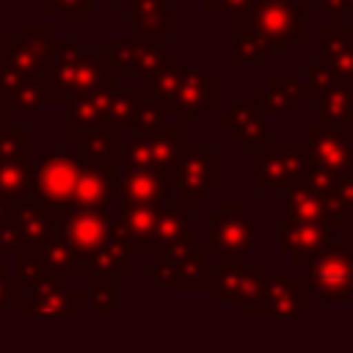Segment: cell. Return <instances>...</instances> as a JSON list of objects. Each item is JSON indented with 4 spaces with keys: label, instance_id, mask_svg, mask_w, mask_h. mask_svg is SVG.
Instances as JSON below:
<instances>
[{
    "label": "cell",
    "instance_id": "cell-1",
    "mask_svg": "<svg viewBox=\"0 0 353 353\" xmlns=\"http://www.w3.org/2000/svg\"><path fill=\"white\" fill-rule=\"evenodd\" d=\"M119 77L108 69L102 52H85L77 41L58 39L50 63L41 72V83L50 102H72L88 91H97Z\"/></svg>",
    "mask_w": 353,
    "mask_h": 353
},
{
    "label": "cell",
    "instance_id": "cell-2",
    "mask_svg": "<svg viewBox=\"0 0 353 353\" xmlns=\"http://www.w3.org/2000/svg\"><path fill=\"white\" fill-rule=\"evenodd\" d=\"M306 0H251L243 17L229 19V28L256 39L270 55L292 52L306 39Z\"/></svg>",
    "mask_w": 353,
    "mask_h": 353
},
{
    "label": "cell",
    "instance_id": "cell-3",
    "mask_svg": "<svg viewBox=\"0 0 353 353\" xmlns=\"http://www.w3.org/2000/svg\"><path fill=\"white\" fill-rule=\"evenodd\" d=\"M55 232L72 248L77 259L74 279H88L94 259L119 232L116 221L108 215V207H77L63 204L55 210Z\"/></svg>",
    "mask_w": 353,
    "mask_h": 353
},
{
    "label": "cell",
    "instance_id": "cell-4",
    "mask_svg": "<svg viewBox=\"0 0 353 353\" xmlns=\"http://www.w3.org/2000/svg\"><path fill=\"white\" fill-rule=\"evenodd\" d=\"M143 276L163 290H212V265L204 240H190L171 251H154V262L143 268Z\"/></svg>",
    "mask_w": 353,
    "mask_h": 353
},
{
    "label": "cell",
    "instance_id": "cell-5",
    "mask_svg": "<svg viewBox=\"0 0 353 353\" xmlns=\"http://www.w3.org/2000/svg\"><path fill=\"white\" fill-rule=\"evenodd\" d=\"M58 36L50 25H22L14 39L0 47V85H11L28 77H41L44 66L55 52Z\"/></svg>",
    "mask_w": 353,
    "mask_h": 353
},
{
    "label": "cell",
    "instance_id": "cell-6",
    "mask_svg": "<svg viewBox=\"0 0 353 353\" xmlns=\"http://www.w3.org/2000/svg\"><path fill=\"white\" fill-rule=\"evenodd\" d=\"M306 287L331 303H353V248L336 234L306 262Z\"/></svg>",
    "mask_w": 353,
    "mask_h": 353
},
{
    "label": "cell",
    "instance_id": "cell-7",
    "mask_svg": "<svg viewBox=\"0 0 353 353\" xmlns=\"http://www.w3.org/2000/svg\"><path fill=\"white\" fill-rule=\"evenodd\" d=\"M204 248L215 259H245L256 248V223L243 201H218L204 215Z\"/></svg>",
    "mask_w": 353,
    "mask_h": 353
},
{
    "label": "cell",
    "instance_id": "cell-8",
    "mask_svg": "<svg viewBox=\"0 0 353 353\" xmlns=\"http://www.w3.org/2000/svg\"><path fill=\"white\" fill-rule=\"evenodd\" d=\"M309 165L312 157L301 138H268L254 152V188L287 190L306 176Z\"/></svg>",
    "mask_w": 353,
    "mask_h": 353
},
{
    "label": "cell",
    "instance_id": "cell-9",
    "mask_svg": "<svg viewBox=\"0 0 353 353\" xmlns=\"http://www.w3.org/2000/svg\"><path fill=\"white\" fill-rule=\"evenodd\" d=\"M171 190L193 204L207 201L218 190V154L207 146L204 138H185L176 163L168 171Z\"/></svg>",
    "mask_w": 353,
    "mask_h": 353
},
{
    "label": "cell",
    "instance_id": "cell-10",
    "mask_svg": "<svg viewBox=\"0 0 353 353\" xmlns=\"http://www.w3.org/2000/svg\"><path fill=\"white\" fill-rule=\"evenodd\" d=\"M17 314L19 317H41V314H55V317H77L83 312L80 303V290L69 287V279L55 276L50 270H41L17 298Z\"/></svg>",
    "mask_w": 353,
    "mask_h": 353
},
{
    "label": "cell",
    "instance_id": "cell-11",
    "mask_svg": "<svg viewBox=\"0 0 353 353\" xmlns=\"http://www.w3.org/2000/svg\"><path fill=\"white\" fill-rule=\"evenodd\" d=\"M168 50V39H143V36H130V39H108L102 44V58L108 69L121 80H146L160 58Z\"/></svg>",
    "mask_w": 353,
    "mask_h": 353
},
{
    "label": "cell",
    "instance_id": "cell-12",
    "mask_svg": "<svg viewBox=\"0 0 353 353\" xmlns=\"http://www.w3.org/2000/svg\"><path fill=\"white\" fill-rule=\"evenodd\" d=\"M77 165H80V157L72 152H47L33 165L30 199L41 201L52 212L58 207L69 204L72 190H74V179H77Z\"/></svg>",
    "mask_w": 353,
    "mask_h": 353
},
{
    "label": "cell",
    "instance_id": "cell-13",
    "mask_svg": "<svg viewBox=\"0 0 353 353\" xmlns=\"http://www.w3.org/2000/svg\"><path fill=\"white\" fill-rule=\"evenodd\" d=\"M199 113H218V77L201 66H182L176 94L171 102V116H176L182 130H190Z\"/></svg>",
    "mask_w": 353,
    "mask_h": 353
},
{
    "label": "cell",
    "instance_id": "cell-14",
    "mask_svg": "<svg viewBox=\"0 0 353 353\" xmlns=\"http://www.w3.org/2000/svg\"><path fill=\"white\" fill-rule=\"evenodd\" d=\"M171 176L165 168L119 157L116 160V199L132 204H160L171 196Z\"/></svg>",
    "mask_w": 353,
    "mask_h": 353
},
{
    "label": "cell",
    "instance_id": "cell-15",
    "mask_svg": "<svg viewBox=\"0 0 353 353\" xmlns=\"http://www.w3.org/2000/svg\"><path fill=\"white\" fill-rule=\"evenodd\" d=\"M268 273L270 270L265 265H245L243 259H218L212 265V292L221 303L245 306L262 295Z\"/></svg>",
    "mask_w": 353,
    "mask_h": 353
},
{
    "label": "cell",
    "instance_id": "cell-16",
    "mask_svg": "<svg viewBox=\"0 0 353 353\" xmlns=\"http://www.w3.org/2000/svg\"><path fill=\"white\" fill-rule=\"evenodd\" d=\"M306 279L270 276L265 279L262 295L243 306V314L256 317H303L306 314Z\"/></svg>",
    "mask_w": 353,
    "mask_h": 353
},
{
    "label": "cell",
    "instance_id": "cell-17",
    "mask_svg": "<svg viewBox=\"0 0 353 353\" xmlns=\"http://www.w3.org/2000/svg\"><path fill=\"white\" fill-rule=\"evenodd\" d=\"M339 234V226L325 221H301L290 212L279 218V251L292 259V265H303L317 248H323L331 237Z\"/></svg>",
    "mask_w": 353,
    "mask_h": 353
},
{
    "label": "cell",
    "instance_id": "cell-18",
    "mask_svg": "<svg viewBox=\"0 0 353 353\" xmlns=\"http://www.w3.org/2000/svg\"><path fill=\"white\" fill-rule=\"evenodd\" d=\"M193 201L176 196L154 204V221H152V237L149 251H171L176 245H185L193 240Z\"/></svg>",
    "mask_w": 353,
    "mask_h": 353
},
{
    "label": "cell",
    "instance_id": "cell-19",
    "mask_svg": "<svg viewBox=\"0 0 353 353\" xmlns=\"http://www.w3.org/2000/svg\"><path fill=\"white\" fill-rule=\"evenodd\" d=\"M14 223H17V251L14 254L39 256V251L58 234L55 212L30 196L14 204Z\"/></svg>",
    "mask_w": 353,
    "mask_h": 353
},
{
    "label": "cell",
    "instance_id": "cell-20",
    "mask_svg": "<svg viewBox=\"0 0 353 353\" xmlns=\"http://www.w3.org/2000/svg\"><path fill=\"white\" fill-rule=\"evenodd\" d=\"M215 121L223 132H229L232 141H237L243 146V152L254 154L268 138H270V124H268V116L251 102L240 99L234 105H229L226 110H218L215 113Z\"/></svg>",
    "mask_w": 353,
    "mask_h": 353
},
{
    "label": "cell",
    "instance_id": "cell-21",
    "mask_svg": "<svg viewBox=\"0 0 353 353\" xmlns=\"http://www.w3.org/2000/svg\"><path fill=\"white\" fill-rule=\"evenodd\" d=\"M182 127H160L154 132H146V135H124V143H121V154L119 157H130V160H141V163H152V165H160L165 171H171V165L176 163L179 157V149H182Z\"/></svg>",
    "mask_w": 353,
    "mask_h": 353
},
{
    "label": "cell",
    "instance_id": "cell-22",
    "mask_svg": "<svg viewBox=\"0 0 353 353\" xmlns=\"http://www.w3.org/2000/svg\"><path fill=\"white\" fill-rule=\"evenodd\" d=\"M80 157V154H77ZM116 201V163H99L80 157L72 201L77 207H108Z\"/></svg>",
    "mask_w": 353,
    "mask_h": 353
},
{
    "label": "cell",
    "instance_id": "cell-23",
    "mask_svg": "<svg viewBox=\"0 0 353 353\" xmlns=\"http://www.w3.org/2000/svg\"><path fill=\"white\" fill-rule=\"evenodd\" d=\"M116 88H119V80L108 83V85H102L97 91H88V94H83V97H77L72 102H66L69 105V110H66V138L69 141H83L85 135L102 130L105 110H108Z\"/></svg>",
    "mask_w": 353,
    "mask_h": 353
},
{
    "label": "cell",
    "instance_id": "cell-24",
    "mask_svg": "<svg viewBox=\"0 0 353 353\" xmlns=\"http://www.w3.org/2000/svg\"><path fill=\"white\" fill-rule=\"evenodd\" d=\"M314 108H317L320 127H331V130H342L353 135V85L345 77L331 74L323 83L314 99Z\"/></svg>",
    "mask_w": 353,
    "mask_h": 353
},
{
    "label": "cell",
    "instance_id": "cell-25",
    "mask_svg": "<svg viewBox=\"0 0 353 353\" xmlns=\"http://www.w3.org/2000/svg\"><path fill=\"white\" fill-rule=\"evenodd\" d=\"M309 149V157L328 168V171H342L350 160H353V135L342 132V130H331V127H320V124H312L303 130V138H301Z\"/></svg>",
    "mask_w": 353,
    "mask_h": 353
},
{
    "label": "cell",
    "instance_id": "cell-26",
    "mask_svg": "<svg viewBox=\"0 0 353 353\" xmlns=\"http://www.w3.org/2000/svg\"><path fill=\"white\" fill-rule=\"evenodd\" d=\"M281 193H284V212H290L301 221H325V223H334V226L342 223V218L334 207V199L325 190L314 188L312 182L301 179V182L290 185Z\"/></svg>",
    "mask_w": 353,
    "mask_h": 353
},
{
    "label": "cell",
    "instance_id": "cell-27",
    "mask_svg": "<svg viewBox=\"0 0 353 353\" xmlns=\"http://www.w3.org/2000/svg\"><path fill=\"white\" fill-rule=\"evenodd\" d=\"M182 17L171 11V0H130V36L168 39Z\"/></svg>",
    "mask_w": 353,
    "mask_h": 353
},
{
    "label": "cell",
    "instance_id": "cell-28",
    "mask_svg": "<svg viewBox=\"0 0 353 353\" xmlns=\"http://www.w3.org/2000/svg\"><path fill=\"white\" fill-rule=\"evenodd\" d=\"M317 41H320L317 61L325 63L334 74L347 80L353 72V25H347L345 19L325 22L317 28Z\"/></svg>",
    "mask_w": 353,
    "mask_h": 353
},
{
    "label": "cell",
    "instance_id": "cell-29",
    "mask_svg": "<svg viewBox=\"0 0 353 353\" xmlns=\"http://www.w3.org/2000/svg\"><path fill=\"white\" fill-rule=\"evenodd\" d=\"M306 83L298 77H287V74H273L268 77L265 88H259L254 94V105L265 113V116H284L295 108L298 99H303Z\"/></svg>",
    "mask_w": 353,
    "mask_h": 353
},
{
    "label": "cell",
    "instance_id": "cell-30",
    "mask_svg": "<svg viewBox=\"0 0 353 353\" xmlns=\"http://www.w3.org/2000/svg\"><path fill=\"white\" fill-rule=\"evenodd\" d=\"M44 105H50L41 77H28L11 85H0V113L8 116H25V113H41Z\"/></svg>",
    "mask_w": 353,
    "mask_h": 353
},
{
    "label": "cell",
    "instance_id": "cell-31",
    "mask_svg": "<svg viewBox=\"0 0 353 353\" xmlns=\"http://www.w3.org/2000/svg\"><path fill=\"white\" fill-rule=\"evenodd\" d=\"M179 74H182V55H179V50H165V55L160 58L154 72L141 85L146 97H152V99H157L163 105L165 116H171V102H174V94H176Z\"/></svg>",
    "mask_w": 353,
    "mask_h": 353
},
{
    "label": "cell",
    "instance_id": "cell-32",
    "mask_svg": "<svg viewBox=\"0 0 353 353\" xmlns=\"http://www.w3.org/2000/svg\"><path fill=\"white\" fill-rule=\"evenodd\" d=\"M33 185V160L30 152L0 157V199L8 204H17L30 196Z\"/></svg>",
    "mask_w": 353,
    "mask_h": 353
},
{
    "label": "cell",
    "instance_id": "cell-33",
    "mask_svg": "<svg viewBox=\"0 0 353 353\" xmlns=\"http://www.w3.org/2000/svg\"><path fill=\"white\" fill-rule=\"evenodd\" d=\"M152 221H154V204H132V201H121L116 226H119L121 234L130 240L132 254H146V251H149ZM149 254H152V251H149Z\"/></svg>",
    "mask_w": 353,
    "mask_h": 353
},
{
    "label": "cell",
    "instance_id": "cell-34",
    "mask_svg": "<svg viewBox=\"0 0 353 353\" xmlns=\"http://www.w3.org/2000/svg\"><path fill=\"white\" fill-rule=\"evenodd\" d=\"M88 287L80 290V303L97 317H116L119 314V279L116 276H91L85 279Z\"/></svg>",
    "mask_w": 353,
    "mask_h": 353
},
{
    "label": "cell",
    "instance_id": "cell-35",
    "mask_svg": "<svg viewBox=\"0 0 353 353\" xmlns=\"http://www.w3.org/2000/svg\"><path fill=\"white\" fill-rule=\"evenodd\" d=\"M80 143H83L80 157H85V160H99V163H116L119 154H121L124 138H121L119 132H110V130H97V132L85 135Z\"/></svg>",
    "mask_w": 353,
    "mask_h": 353
},
{
    "label": "cell",
    "instance_id": "cell-36",
    "mask_svg": "<svg viewBox=\"0 0 353 353\" xmlns=\"http://www.w3.org/2000/svg\"><path fill=\"white\" fill-rule=\"evenodd\" d=\"M138 99H141V88H130V91L116 88V94H113V99H110V105L105 110L102 130H110V132H119V135L127 132V124L132 119V110H135Z\"/></svg>",
    "mask_w": 353,
    "mask_h": 353
},
{
    "label": "cell",
    "instance_id": "cell-37",
    "mask_svg": "<svg viewBox=\"0 0 353 353\" xmlns=\"http://www.w3.org/2000/svg\"><path fill=\"white\" fill-rule=\"evenodd\" d=\"M160 127H165V110L157 99L146 97L143 88H141V99H138V105L132 110V119L127 124V135H146V132H154Z\"/></svg>",
    "mask_w": 353,
    "mask_h": 353
},
{
    "label": "cell",
    "instance_id": "cell-38",
    "mask_svg": "<svg viewBox=\"0 0 353 353\" xmlns=\"http://www.w3.org/2000/svg\"><path fill=\"white\" fill-rule=\"evenodd\" d=\"M39 262L44 265V270L63 276V279H74V273H77V259H74L72 248L58 234L39 251Z\"/></svg>",
    "mask_w": 353,
    "mask_h": 353
},
{
    "label": "cell",
    "instance_id": "cell-39",
    "mask_svg": "<svg viewBox=\"0 0 353 353\" xmlns=\"http://www.w3.org/2000/svg\"><path fill=\"white\" fill-rule=\"evenodd\" d=\"M229 33H232V52H229V61L232 63H237V66H245V63L265 66L270 61V52L256 39H251L248 33L234 30V28H229Z\"/></svg>",
    "mask_w": 353,
    "mask_h": 353
},
{
    "label": "cell",
    "instance_id": "cell-40",
    "mask_svg": "<svg viewBox=\"0 0 353 353\" xmlns=\"http://www.w3.org/2000/svg\"><path fill=\"white\" fill-rule=\"evenodd\" d=\"M41 14L44 17L61 14L69 28H80L83 17L94 14V0H41Z\"/></svg>",
    "mask_w": 353,
    "mask_h": 353
},
{
    "label": "cell",
    "instance_id": "cell-41",
    "mask_svg": "<svg viewBox=\"0 0 353 353\" xmlns=\"http://www.w3.org/2000/svg\"><path fill=\"white\" fill-rule=\"evenodd\" d=\"M30 152V130L28 127H11L6 119L0 121V157Z\"/></svg>",
    "mask_w": 353,
    "mask_h": 353
},
{
    "label": "cell",
    "instance_id": "cell-42",
    "mask_svg": "<svg viewBox=\"0 0 353 353\" xmlns=\"http://www.w3.org/2000/svg\"><path fill=\"white\" fill-rule=\"evenodd\" d=\"M331 199H334V207L339 215H345L353 207V160L336 174V185H334Z\"/></svg>",
    "mask_w": 353,
    "mask_h": 353
},
{
    "label": "cell",
    "instance_id": "cell-43",
    "mask_svg": "<svg viewBox=\"0 0 353 353\" xmlns=\"http://www.w3.org/2000/svg\"><path fill=\"white\" fill-rule=\"evenodd\" d=\"M17 251V223H14V204L0 199V256Z\"/></svg>",
    "mask_w": 353,
    "mask_h": 353
},
{
    "label": "cell",
    "instance_id": "cell-44",
    "mask_svg": "<svg viewBox=\"0 0 353 353\" xmlns=\"http://www.w3.org/2000/svg\"><path fill=\"white\" fill-rule=\"evenodd\" d=\"M248 6H251V0H204V11L210 17H226V19L243 17Z\"/></svg>",
    "mask_w": 353,
    "mask_h": 353
},
{
    "label": "cell",
    "instance_id": "cell-45",
    "mask_svg": "<svg viewBox=\"0 0 353 353\" xmlns=\"http://www.w3.org/2000/svg\"><path fill=\"white\" fill-rule=\"evenodd\" d=\"M19 298V284L17 276H11V270L6 265H0V312L11 309Z\"/></svg>",
    "mask_w": 353,
    "mask_h": 353
},
{
    "label": "cell",
    "instance_id": "cell-46",
    "mask_svg": "<svg viewBox=\"0 0 353 353\" xmlns=\"http://www.w3.org/2000/svg\"><path fill=\"white\" fill-rule=\"evenodd\" d=\"M317 6L328 22H342L353 17V0H320Z\"/></svg>",
    "mask_w": 353,
    "mask_h": 353
},
{
    "label": "cell",
    "instance_id": "cell-47",
    "mask_svg": "<svg viewBox=\"0 0 353 353\" xmlns=\"http://www.w3.org/2000/svg\"><path fill=\"white\" fill-rule=\"evenodd\" d=\"M339 237L353 248V207L342 215V223H339Z\"/></svg>",
    "mask_w": 353,
    "mask_h": 353
},
{
    "label": "cell",
    "instance_id": "cell-48",
    "mask_svg": "<svg viewBox=\"0 0 353 353\" xmlns=\"http://www.w3.org/2000/svg\"><path fill=\"white\" fill-rule=\"evenodd\" d=\"M3 41H6V28L0 25V47H3Z\"/></svg>",
    "mask_w": 353,
    "mask_h": 353
},
{
    "label": "cell",
    "instance_id": "cell-49",
    "mask_svg": "<svg viewBox=\"0 0 353 353\" xmlns=\"http://www.w3.org/2000/svg\"><path fill=\"white\" fill-rule=\"evenodd\" d=\"M347 83H350V85H353V72H350V77H347Z\"/></svg>",
    "mask_w": 353,
    "mask_h": 353
},
{
    "label": "cell",
    "instance_id": "cell-50",
    "mask_svg": "<svg viewBox=\"0 0 353 353\" xmlns=\"http://www.w3.org/2000/svg\"><path fill=\"white\" fill-rule=\"evenodd\" d=\"M110 3H130V0H110Z\"/></svg>",
    "mask_w": 353,
    "mask_h": 353
},
{
    "label": "cell",
    "instance_id": "cell-51",
    "mask_svg": "<svg viewBox=\"0 0 353 353\" xmlns=\"http://www.w3.org/2000/svg\"><path fill=\"white\" fill-rule=\"evenodd\" d=\"M171 3H190V0H171Z\"/></svg>",
    "mask_w": 353,
    "mask_h": 353
},
{
    "label": "cell",
    "instance_id": "cell-52",
    "mask_svg": "<svg viewBox=\"0 0 353 353\" xmlns=\"http://www.w3.org/2000/svg\"><path fill=\"white\" fill-rule=\"evenodd\" d=\"M8 3H25V0H8Z\"/></svg>",
    "mask_w": 353,
    "mask_h": 353
},
{
    "label": "cell",
    "instance_id": "cell-53",
    "mask_svg": "<svg viewBox=\"0 0 353 353\" xmlns=\"http://www.w3.org/2000/svg\"><path fill=\"white\" fill-rule=\"evenodd\" d=\"M306 3H320V0H306Z\"/></svg>",
    "mask_w": 353,
    "mask_h": 353
},
{
    "label": "cell",
    "instance_id": "cell-54",
    "mask_svg": "<svg viewBox=\"0 0 353 353\" xmlns=\"http://www.w3.org/2000/svg\"><path fill=\"white\" fill-rule=\"evenodd\" d=\"M3 119H6V116H3V113H0V121H3Z\"/></svg>",
    "mask_w": 353,
    "mask_h": 353
}]
</instances>
